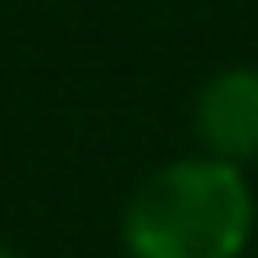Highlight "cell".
I'll list each match as a JSON object with an SVG mask.
<instances>
[{
	"instance_id": "cell-1",
	"label": "cell",
	"mask_w": 258,
	"mask_h": 258,
	"mask_svg": "<svg viewBox=\"0 0 258 258\" xmlns=\"http://www.w3.org/2000/svg\"><path fill=\"white\" fill-rule=\"evenodd\" d=\"M116 232L126 258H242L258 237V190L237 163L184 153L137 179Z\"/></svg>"
},
{
	"instance_id": "cell-2",
	"label": "cell",
	"mask_w": 258,
	"mask_h": 258,
	"mask_svg": "<svg viewBox=\"0 0 258 258\" xmlns=\"http://www.w3.org/2000/svg\"><path fill=\"white\" fill-rule=\"evenodd\" d=\"M195 126V153H211L221 163L248 169L258 163V63H227L206 74L190 105Z\"/></svg>"
},
{
	"instance_id": "cell-3",
	"label": "cell",
	"mask_w": 258,
	"mask_h": 258,
	"mask_svg": "<svg viewBox=\"0 0 258 258\" xmlns=\"http://www.w3.org/2000/svg\"><path fill=\"white\" fill-rule=\"evenodd\" d=\"M0 258H21V253H16V248H6V242H0Z\"/></svg>"
}]
</instances>
